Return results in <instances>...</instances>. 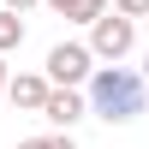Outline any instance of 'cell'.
<instances>
[{"label":"cell","instance_id":"10","mask_svg":"<svg viewBox=\"0 0 149 149\" xmlns=\"http://www.w3.org/2000/svg\"><path fill=\"white\" fill-rule=\"evenodd\" d=\"M6 12H30V6H42V0H0Z\"/></svg>","mask_w":149,"mask_h":149},{"label":"cell","instance_id":"6","mask_svg":"<svg viewBox=\"0 0 149 149\" xmlns=\"http://www.w3.org/2000/svg\"><path fill=\"white\" fill-rule=\"evenodd\" d=\"M12 48H24V12L0 6V54H12Z\"/></svg>","mask_w":149,"mask_h":149},{"label":"cell","instance_id":"1","mask_svg":"<svg viewBox=\"0 0 149 149\" xmlns=\"http://www.w3.org/2000/svg\"><path fill=\"white\" fill-rule=\"evenodd\" d=\"M90 113H102L107 125H131V119L143 113V95H149V84H143V72H131V66H119V60H102V66H90Z\"/></svg>","mask_w":149,"mask_h":149},{"label":"cell","instance_id":"2","mask_svg":"<svg viewBox=\"0 0 149 149\" xmlns=\"http://www.w3.org/2000/svg\"><path fill=\"white\" fill-rule=\"evenodd\" d=\"M131 48H137V18H125V12L107 6L102 18H90V54L95 60H125Z\"/></svg>","mask_w":149,"mask_h":149},{"label":"cell","instance_id":"9","mask_svg":"<svg viewBox=\"0 0 149 149\" xmlns=\"http://www.w3.org/2000/svg\"><path fill=\"white\" fill-rule=\"evenodd\" d=\"M113 12H125V18H149V0H107Z\"/></svg>","mask_w":149,"mask_h":149},{"label":"cell","instance_id":"4","mask_svg":"<svg viewBox=\"0 0 149 149\" xmlns=\"http://www.w3.org/2000/svg\"><path fill=\"white\" fill-rule=\"evenodd\" d=\"M36 113H42L54 131H72L84 113H90V102H84V95L72 90V84H48V95H42V107H36Z\"/></svg>","mask_w":149,"mask_h":149},{"label":"cell","instance_id":"11","mask_svg":"<svg viewBox=\"0 0 149 149\" xmlns=\"http://www.w3.org/2000/svg\"><path fill=\"white\" fill-rule=\"evenodd\" d=\"M0 95H6V54H0Z\"/></svg>","mask_w":149,"mask_h":149},{"label":"cell","instance_id":"8","mask_svg":"<svg viewBox=\"0 0 149 149\" xmlns=\"http://www.w3.org/2000/svg\"><path fill=\"white\" fill-rule=\"evenodd\" d=\"M18 149H78V143H72V131H48V137H24Z\"/></svg>","mask_w":149,"mask_h":149},{"label":"cell","instance_id":"13","mask_svg":"<svg viewBox=\"0 0 149 149\" xmlns=\"http://www.w3.org/2000/svg\"><path fill=\"white\" fill-rule=\"evenodd\" d=\"M42 6H54V12H60V0H42Z\"/></svg>","mask_w":149,"mask_h":149},{"label":"cell","instance_id":"5","mask_svg":"<svg viewBox=\"0 0 149 149\" xmlns=\"http://www.w3.org/2000/svg\"><path fill=\"white\" fill-rule=\"evenodd\" d=\"M42 95H48V78H42V72H18V78L6 72V95H0V102H12V107H24V113H36V107H42Z\"/></svg>","mask_w":149,"mask_h":149},{"label":"cell","instance_id":"3","mask_svg":"<svg viewBox=\"0 0 149 149\" xmlns=\"http://www.w3.org/2000/svg\"><path fill=\"white\" fill-rule=\"evenodd\" d=\"M90 66H95L90 42H54V48H48V60H42V78H48V84H72V90H78V84L90 78Z\"/></svg>","mask_w":149,"mask_h":149},{"label":"cell","instance_id":"7","mask_svg":"<svg viewBox=\"0 0 149 149\" xmlns=\"http://www.w3.org/2000/svg\"><path fill=\"white\" fill-rule=\"evenodd\" d=\"M102 12H107V0H60V18H72V24H90Z\"/></svg>","mask_w":149,"mask_h":149},{"label":"cell","instance_id":"12","mask_svg":"<svg viewBox=\"0 0 149 149\" xmlns=\"http://www.w3.org/2000/svg\"><path fill=\"white\" fill-rule=\"evenodd\" d=\"M143 84H149V48H143Z\"/></svg>","mask_w":149,"mask_h":149}]
</instances>
